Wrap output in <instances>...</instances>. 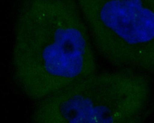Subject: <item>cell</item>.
<instances>
[{
  "mask_svg": "<svg viewBox=\"0 0 154 123\" xmlns=\"http://www.w3.org/2000/svg\"><path fill=\"white\" fill-rule=\"evenodd\" d=\"M140 70L94 73L40 100L37 123H126L142 118L150 81Z\"/></svg>",
  "mask_w": 154,
  "mask_h": 123,
  "instance_id": "7a4b0ae2",
  "label": "cell"
},
{
  "mask_svg": "<svg viewBox=\"0 0 154 123\" xmlns=\"http://www.w3.org/2000/svg\"><path fill=\"white\" fill-rule=\"evenodd\" d=\"M100 55L119 67L154 68V0H76Z\"/></svg>",
  "mask_w": 154,
  "mask_h": 123,
  "instance_id": "3957f363",
  "label": "cell"
},
{
  "mask_svg": "<svg viewBox=\"0 0 154 123\" xmlns=\"http://www.w3.org/2000/svg\"><path fill=\"white\" fill-rule=\"evenodd\" d=\"M16 60L21 88L42 100L96 72L88 29L75 0H24Z\"/></svg>",
  "mask_w": 154,
  "mask_h": 123,
  "instance_id": "6da1fadb",
  "label": "cell"
}]
</instances>
